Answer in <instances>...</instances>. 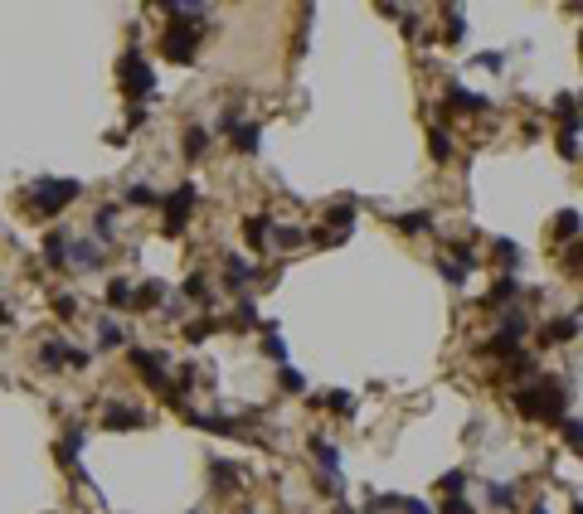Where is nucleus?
Returning <instances> with one entry per match:
<instances>
[{"mask_svg":"<svg viewBox=\"0 0 583 514\" xmlns=\"http://www.w3.org/2000/svg\"><path fill=\"white\" fill-rule=\"evenodd\" d=\"M190 204H194V185H180V190L166 199V233H180V228H185Z\"/></svg>","mask_w":583,"mask_h":514,"instance_id":"39448f33","label":"nucleus"},{"mask_svg":"<svg viewBox=\"0 0 583 514\" xmlns=\"http://www.w3.org/2000/svg\"><path fill=\"white\" fill-rule=\"evenodd\" d=\"M574 514H583V505H574Z\"/></svg>","mask_w":583,"mask_h":514,"instance_id":"ea45409f","label":"nucleus"},{"mask_svg":"<svg viewBox=\"0 0 583 514\" xmlns=\"http://www.w3.org/2000/svg\"><path fill=\"white\" fill-rule=\"evenodd\" d=\"M559 427H564V437L574 441V451H579V456H583V417H564Z\"/></svg>","mask_w":583,"mask_h":514,"instance_id":"a211bd4d","label":"nucleus"},{"mask_svg":"<svg viewBox=\"0 0 583 514\" xmlns=\"http://www.w3.org/2000/svg\"><path fill=\"white\" fill-rule=\"evenodd\" d=\"M107 306H117V311H122V306H132V287H127V282H112V287H107Z\"/></svg>","mask_w":583,"mask_h":514,"instance_id":"412c9836","label":"nucleus"},{"mask_svg":"<svg viewBox=\"0 0 583 514\" xmlns=\"http://www.w3.org/2000/svg\"><path fill=\"white\" fill-rule=\"evenodd\" d=\"M496 252H500V262H505V267H515V262H520V257H515V243H496Z\"/></svg>","mask_w":583,"mask_h":514,"instance_id":"473e14b6","label":"nucleus"},{"mask_svg":"<svg viewBox=\"0 0 583 514\" xmlns=\"http://www.w3.org/2000/svg\"><path fill=\"white\" fill-rule=\"evenodd\" d=\"M447 44H457V39H462V34H467V25H462V10H457V5H452V10H447Z\"/></svg>","mask_w":583,"mask_h":514,"instance_id":"6ab92c4d","label":"nucleus"},{"mask_svg":"<svg viewBox=\"0 0 583 514\" xmlns=\"http://www.w3.org/2000/svg\"><path fill=\"white\" fill-rule=\"evenodd\" d=\"M491 505H510V486H491Z\"/></svg>","mask_w":583,"mask_h":514,"instance_id":"4c0bfd02","label":"nucleus"},{"mask_svg":"<svg viewBox=\"0 0 583 514\" xmlns=\"http://www.w3.org/2000/svg\"><path fill=\"white\" fill-rule=\"evenodd\" d=\"M258 127H233V146H238V151H258Z\"/></svg>","mask_w":583,"mask_h":514,"instance_id":"f3484780","label":"nucleus"},{"mask_svg":"<svg viewBox=\"0 0 583 514\" xmlns=\"http://www.w3.org/2000/svg\"><path fill=\"white\" fill-rule=\"evenodd\" d=\"M185 291H190L194 301H204V291H209V287H204V277H190V282H185Z\"/></svg>","mask_w":583,"mask_h":514,"instance_id":"72a5a7b5","label":"nucleus"},{"mask_svg":"<svg viewBox=\"0 0 583 514\" xmlns=\"http://www.w3.org/2000/svg\"><path fill=\"white\" fill-rule=\"evenodd\" d=\"M194 39H199V25H170L166 39H161V49H166V58H175V63H190Z\"/></svg>","mask_w":583,"mask_h":514,"instance_id":"7ed1b4c3","label":"nucleus"},{"mask_svg":"<svg viewBox=\"0 0 583 514\" xmlns=\"http://www.w3.org/2000/svg\"><path fill=\"white\" fill-rule=\"evenodd\" d=\"M326 403L340 407V417H350V412H355V398H350V393H326Z\"/></svg>","mask_w":583,"mask_h":514,"instance_id":"a878e982","label":"nucleus"},{"mask_svg":"<svg viewBox=\"0 0 583 514\" xmlns=\"http://www.w3.org/2000/svg\"><path fill=\"white\" fill-rule=\"evenodd\" d=\"M73 262H78V267H98V262H103V257H98V243H78L73 247Z\"/></svg>","mask_w":583,"mask_h":514,"instance_id":"aec40b11","label":"nucleus"},{"mask_svg":"<svg viewBox=\"0 0 583 514\" xmlns=\"http://www.w3.org/2000/svg\"><path fill=\"white\" fill-rule=\"evenodd\" d=\"M579 228H583V223H579V214H574V209H564V214L555 218V233H559V238H574Z\"/></svg>","mask_w":583,"mask_h":514,"instance_id":"2eb2a0df","label":"nucleus"},{"mask_svg":"<svg viewBox=\"0 0 583 514\" xmlns=\"http://www.w3.org/2000/svg\"><path fill=\"white\" fill-rule=\"evenodd\" d=\"M350 209H345V204H335V209H326V223H335V228H350Z\"/></svg>","mask_w":583,"mask_h":514,"instance_id":"cd10ccee","label":"nucleus"},{"mask_svg":"<svg viewBox=\"0 0 583 514\" xmlns=\"http://www.w3.org/2000/svg\"><path fill=\"white\" fill-rule=\"evenodd\" d=\"M311 451H316V461H321V466H331V471H340V456H335V446H331V441L311 437Z\"/></svg>","mask_w":583,"mask_h":514,"instance_id":"ddd939ff","label":"nucleus"},{"mask_svg":"<svg viewBox=\"0 0 583 514\" xmlns=\"http://www.w3.org/2000/svg\"><path fill=\"white\" fill-rule=\"evenodd\" d=\"M515 407L525 412V417H545V422H564V388H555V383H530V388H520L515 393Z\"/></svg>","mask_w":583,"mask_h":514,"instance_id":"f257e3e1","label":"nucleus"},{"mask_svg":"<svg viewBox=\"0 0 583 514\" xmlns=\"http://www.w3.org/2000/svg\"><path fill=\"white\" fill-rule=\"evenodd\" d=\"M54 311H58V316H73L78 306H73V296H54Z\"/></svg>","mask_w":583,"mask_h":514,"instance_id":"e433bc0d","label":"nucleus"},{"mask_svg":"<svg viewBox=\"0 0 583 514\" xmlns=\"http://www.w3.org/2000/svg\"><path fill=\"white\" fill-rule=\"evenodd\" d=\"M515 291H520V282H515V277H500L486 301H491V306H510V301H515Z\"/></svg>","mask_w":583,"mask_h":514,"instance_id":"1a4fd4ad","label":"nucleus"},{"mask_svg":"<svg viewBox=\"0 0 583 514\" xmlns=\"http://www.w3.org/2000/svg\"><path fill=\"white\" fill-rule=\"evenodd\" d=\"M122 82H127V92H137V97L151 92V68H146L141 54H122Z\"/></svg>","mask_w":583,"mask_h":514,"instance_id":"20e7f679","label":"nucleus"},{"mask_svg":"<svg viewBox=\"0 0 583 514\" xmlns=\"http://www.w3.org/2000/svg\"><path fill=\"white\" fill-rule=\"evenodd\" d=\"M263 350L273 354V359H282V335H273V330H268V340H263Z\"/></svg>","mask_w":583,"mask_h":514,"instance_id":"f704fd0d","label":"nucleus"},{"mask_svg":"<svg viewBox=\"0 0 583 514\" xmlns=\"http://www.w3.org/2000/svg\"><path fill=\"white\" fill-rule=\"evenodd\" d=\"M127 199H132V204H156V190H146V185H132V190H127Z\"/></svg>","mask_w":583,"mask_h":514,"instance_id":"7c9ffc66","label":"nucleus"},{"mask_svg":"<svg viewBox=\"0 0 583 514\" xmlns=\"http://www.w3.org/2000/svg\"><path fill=\"white\" fill-rule=\"evenodd\" d=\"M447 156H452V136L433 132V161H447Z\"/></svg>","mask_w":583,"mask_h":514,"instance_id":"b1692460","label":"nucleus"},{"mask_svg":"<svg viewBox=\"0 0 583 514\" xmlns=\"http://www.w3.org/2000/svg\"><path fill=\"white\" fill-rule=\"evenodd\" d=\"M443 514H476V510H472V505H462V500H447Z\"/></svg>","mask_w":583,"mask_h":514,"instance_id":"58836bf2","label":"nucleus"},{"mask_svg":"<svg viewBox=\"0 0 583 514\" xmlns=\"http://www.w3.org/2000/svg\"><path fill=\"white\" fill-rule=\"evenodd\" d=\"M93 233H98V238H112V209H103V214L93 218Z\"/></svg>","mask_w":583,"mask_h":514,"instance_id":"c756f323","label":"nucleus"},{"mask_svg":"<svg viewBox=\"0 0 583 514\" xmlns=\"http://www.w3.org/2000/svg\"><path fill=\"white\" fill-rule=\"evenodd\" d=\"M78 180H39L34 190H29V204H34V214H44V218H54L63 204H73L78 199Z\"/></svg>","mask_w":583,"mask_h":514,"instance_id":"f03ea898","label":"nucleus"},{"mask_svg":"<svg viewBox=\"0 0 583 514\" xmlns=\"http://www.w3.org/2000/svg\"><path fill=\"white\" fill-rule=\"evenodd\" d=\"M462 481H467L462 471H447V476H443V495H447V500H457V495H462Z\"/></svg>","mask_w":583,"mask_h":514,"instance_id":"5701e85b","label":"nucleus"},{"mask_svg":"<svg viewBox=\"0 0 583 514\" xmlns=\"http://www.w3.org/2000/svg\"><path fill=\"white\" fill-rule=\"evenodd\" d=\"M103 422H107V427H117V432H127V427H141L146 417H141L137 407H112V412L103 417Z\"/></svg>","mask_w":583,"mask_h":514,"instance_id":"6e6552de","label":"nucleus"},{"mask_svg":"<svg viewBox=\"0 0 583 514\" xmlns=\"http://www.w3.org/2000/svg\"><path fill=\"white\" fill-rule=\"evenodd\" d=\"M132 301H137V306H156V301H161V282H146Z\"/></svg>","mask_w":583,"mask_h":514,"instance_id":"393cba45","label":"nucleus"},{"mask_svg":"<svg viewBox=\"0 0 583 514\" xmlns=\"http://www.w3.org/2000/svg\"><path fill=\"white\" fill-rule=\"evenodd\" d=\"M243 238H248V243H263V238H268V214H253L248 223H243Z\"/></svg>","mask_w":583,"mask_h":514,"instance_id":"dca6fc26","label":"nucleus"},{"mask_svg":"<svg viewBox=\"0 0 583 514\" xmlns=\"http://www.w3.org/2000/svg\"><path fill=\"white\" fill-rule=\"evenodd\" d=\"M224 277H229L233 287H243V282H248V277H253V267H248V262H243V257H229V262H224Z\"/></svg>","mask_w":583,"mask_h":514,"instance_id":"f8f14e48","label":"nucleus"},{"mask_svg":"<svg viewBox=\"0 0 583 514\" xmlns=\"http://www.w3.org/2000/svg\"><path fill=\"white\" fill-rule=\"evenodd\" d=\"M476 68H491V73H500V54H476Z\"/></svg>","mask_w":583,"mask_h":514,"instance_id":"c9c22d12","label":"nucleus"},{"mask_svg":"<svg viewBox=\"0 0 583 514\" xmlns=\"http://www.w3.org/2000/svg\"><path fill=\"white\" fill-rule=\"evenodd\" d=\"M122 345V325L117 321H98V350H117Z\"/></svg>","mask_w":583,"mask_h":514,"instance_id":"9b49d317","label":"nucleus"},{"mask_svg":"<svg viewBox=\"0 0 583 514\" xmlns=\"http://www.w3.org/2000/svg\"><path fill=\"white\" fill-rule=\"evenodd\" d=\"M185 156H204V132H199V127L185 132Z\"/></svg>","mask_w":583,"mask_h":514,"instance_id":"bb28decb","label":"nucleus"},{"mask_svg":"<svg viewBox=\"0 0 583 514\" xmlns=\"http://www.w3.org/2000/svg\"><path fill=\"white\" fill-rule=\"evenodd\" d=\"M579 316H569V321H550L545 325V335H540V340H545V345H569V340H574V335H579Z\"/></svg>","mask_w":583,"mask_h":514,"instance_id":"0eeeda50","label":"nucleus"},{"mask_svg":"<svg viewBox=\"0 0 583 514\" xmlns=\"http://www.w3.org/2000/svg\"><path fill=\"white\" fill-rule=\"evenodd\" d=\"M132 364L141 369V379L146 383H156V388L166 383V359H156V354H146V350H132Z\"/></svg>","mask_w":583,"mask_h":514,"instance_id":"423d86ee","label":"nucleus"},{"mask_svg":"<svg viewBox=\"0 0 583 514\" xmlns=\"http://www.w3.org/2000/svg\"><path fill=\"white\" fill-rule=\"evenodd\" d=\"M278 383L287 388V393H306V379L292 369V364H282V369H278Z\"/></svg>","mask_w":583,"mask_h":514,"instance_id":"4468645a","label":"nucleus"},{"mask_svg":"<svg viewBox=\"0 0 583 514\" xmlns=\"http://www.w3.org/2000/svg\"><path fill=\"white\" fill-rule=\"evenodd\" d=\"M209 330H214V325H209V321H194L190 330H185V340H194V345H199V340H204V335H209Z\"/></svg>","mask_w":583,"mask_h":514,"instance_id":"2f4dec72","label":"nucleus"},{"mask_svg":"<svg viewBox=\"0 0 583 514\" xmlns=\"http://www.w3.org/2000/svg\"><path fill=\"white\" fill-rule=\"evenodd\" d=\"M399 228H404V233H423V228H428V214H423V209H414V214H399Z\"/></svg>","mask_w":583,"mask_h":514,"instance_id":"4be33fe9","label":"nucleus"},{"mask_svg":"<svg viewBox=\"0 0 583 514\" xmlns=\"http://www.w3.org/2000/svg\"><path fill=\"white\" fill-rule=\"evenodd\" d=\"M44 257H49L54 267H63V262H68V238H63V233H49V238H44Z\"/></svg>","mask_w":583,"mask_h":514,"instance_id":"9d476101","label":"nucleus"},{"mask_svg":"<svg viewBox=\"0 0 583 514\" xmlns=\"http://www.w3.org/2000/svg\"><path fill=\"white\" fill-rule=\"evenodd\" d=\"M559 156H569V161L579 156V136L574 132H559Z\"/></svg>","mask_w":583,"mask_h":514,"instance_id":"c85d7f7f","label":"nucleus"}]
</instances>
